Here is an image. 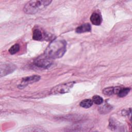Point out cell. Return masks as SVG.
<instances>
[{
	"instance_id": "obj_4",
	"label": "cell",
	"mask_w": 132,
	"mask_h": 132,
	"mask_svg": "<svg viewBox=\"0 0 132 132\" xmlns=\"http://www.w3.org/2000/svg\"><path fill=\"white\" fill-rule=\"evenodd\" d=\"M40 76L38 75H33L24 77L22 79L21 83L18 85V87L19 89H23L26 87L28 85L32 84L40 80Z\"/></svg>"
},
{
	"instance_id": "obj_12",
	"label": "cell",
	"mask_w": 132,
	"mask_h": 132,
	"mask_svg": "<svg viewBox=\"0 0 132 132\" xmlns=\"http://www.w3.org/2000/svg\"><path fill=\"white\" fill-rule=\"evenodd\" d=\"M111 109H112V107L110 105L107 104H105L103 106H101L98 108V110L101 113H108V112H110V111Z\"/></svg>"
},
{
	"instance_id": "obj_3",
	"label": "cell",
	"mask_w": 132,
	"mask_h": 132,
	"mask_svg": "<svg viewBox=\"0 0 132 132\" xmlns=\"http://www.w3.org/2000/svg\"><path fill=\"white\" fill-rule=\"evenodd\" d=\"M75 82H68L55 86L51 89V93L53 94H59L69 92L73 88Z\"/></svg>"
},
{
	"instance_id": "obj_11",
	"label": "cell",
	"mask_w": 132,
	"mask_h": 132,
	"mask_svg": "<svg viewBox=\"0 0 132 132\" xmlns=\"http://www.w3.org/2000/svg\"><path fill=\"white\" fill-rule=\"evenodd\" d=\"M80 106L85 108H89L93 105V101L91 99H85L81 101L80 103Z\"/></svg>"
},
{
	"instance_id": "obj_10",
	"label": "cell",
	"mask_w": 132,
	"mask_h": 132,
	"mask_svg": "<svg viewBox=\"0 0 132 132\" xmlns=\"http://www.w3.org/2000/svg\"><path fill=\"white\" fill-rule=\"evenodd\" d=\"M42 38V34L39 28H35L32 33V39L35 40L40 41Z\"/></svg>"
},
{
	"instance_id": "obj_1",
	"label": "cell",
	"mask_w": 132,
	"mask_h": 132,
	"mask_svg": "<svg viewBox=\"0 0 132 132\" xmlns=\"http://www.w3.org/2000/svg\"><path fill=\"white\" fill-rule=\"evenodd\" d=\"M67 42L63 39H55L48 45L45 51L46 57L56 59L61 57L66 51Z\"/></svg>"
},
{
	"instance_id": "obj_5",
	"label": "cell",
	"mask_w": 132,
	"mask_h": 132,
	"mask_svg": "<svg viewBox=\"0 0 132 132\" xmlns=\"http://www.w3.org/2000/svg\"><path fill=\"white\" fill-rule=\"evenodd\" d=\"M16 67L14 65L10 63H4L1 66V76H5L14 71Z\"/></svg>"
},
{
	"instance_id": "obj_8",
	"label": "cell",
	"mask_w": 132,
	"mask_h": 132,
	"mask_svg": "<svg viewBox=\"0 0 132 132\" xmlns=\"http://www.w3.org/2000/svg\"><path fill=\"white\" fill-rule=\"evenodd\" d=\"M90 21L94 25H100L102 23L101 15L97 12H93L90 16Z\"/></svg>"
},
{
	"instance_id": "obj_14",
	"label": "cell",
	"mask_w": 132,
	"mask_h": 132,
	"mask_svg": "<svg viewBox=\"0 0 132 132\" xmlns=\"http://www.w3.org/2000/svg\"><path fill=\"white\" fill-rule=\"evenodd\" d=\"M20 50V45L18 44H15L13 45L9 50V52L11 55H13L16 53Z\"/></svg>"
},
{
	"instance_id": "obj_6",
	"label": "cell",
	"mask_w": 132,
	"mask_h": 132,
	"mask_svg": "<svg viewBox=\"0 0 132 132\" xmlns=\"http://www.w3.org/2000/svg\"><path fill=\"white\" fill-rule=\"evenodd\" d=\"M49 59L50 58L47 57L46 58H39L34 62V64L39 68L47 69L49 68L52 63V61Z\"/></svg>"
},
{
	"instance_id": "obj_13",
	"label": "cell",
	"mask_w": 132,
	"mask_h": 132,
	"mask_svg": "<svg viewBox=\"0 0 132 132\" xmlns=\"http://www.w3.org/2000/svg\"><path fill=\"white\" fill-rule=\"evenodd\" d=\"M130 89L129 88H122L119 90V92L118 93V95L119 97H122L124 96H125L129 92Z\"/></svg>"
},
{
	"instance_id": "obj_7",
	"label": "cell",
	"mask_w": 132,
	"mask_h": 132,
	"mask_svg": "<svg viewBox=\"0 0 132 132\" xmlns=\"http://www.w3.org/2000/svg\"><path fill=\"white\" fill-rule=\"evenodd\" d=\"M121 89V87H110L106 88L103 90V93L107 96H110L113 94H118L119 90Z\"/></svg>"
},
{
	"instance_id": "obj_2",
	"label": "cell",
	"mask_w": 132,
	"mask_h": 132,
	"mask_svg": "<svg viewBox=\"0 0 132 132\" xmlns=\"http://www.w3.org/2000/svg\"><path fill=\"white\" fill-rule=\"evenodd\" d=\"M52 1H30L24 7L23 11L27 14H35L45 9Z\"/></svg>"
},
{
	"instance_id": "obj_15",
	"label": "cell",
	"mask_w": 132,
	"mask_h": 132,
	"mask_svg": "<svg viewBox=\"0 0 132 132\" xmlns=\"http://www.w3.org/2000/svg\"><path fill=\"white\" fill-rule=\"evenodd\" d=\"M93 103H94L96 105H100L103 102V99L100 96L95 95L92 97Z\"/></svg>"
},
{
	"instance_id": "obj_9",
	"label": "cell",
	"mask_w": 132,
	"mask_h": 132,
	"mask_svg": "<svg viewBox=\"0 0 132 132\" xmlns=\"http://www.w3.org/2000/svg\"><path fill=\"white\" fill-rule=\"evenodd\" d=\"M91 30V26L89 23H85L81 25L76 28V32L78 34L85 32L90 31Z\"/></svg>"
}]
</instances>
